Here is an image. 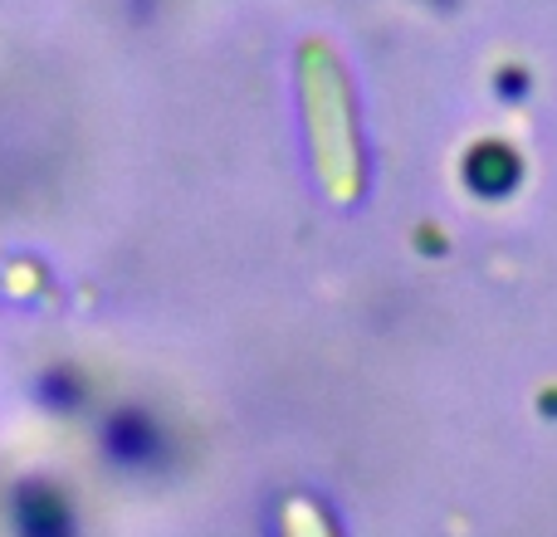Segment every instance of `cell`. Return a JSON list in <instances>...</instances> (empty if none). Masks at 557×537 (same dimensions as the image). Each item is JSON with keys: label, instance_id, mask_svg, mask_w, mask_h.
Returning <instances> with one entry per match:
<instances>
[{"label": "cell", "instance_id": "obj_1", "mask_svg": "<svg viewBox=\"0 0 557 537\" xmlns=\"http://www.w3.org/2000/svg\"><path fill=\"white\" fill-rule=\"evenodd\" d=\"M298 98H304V133L313 152V172L333 201H357L367 191V152H362V123H357V93L343 59L308 39L298 49Z\"/></svg>", "mask_w": 557, "mask_h": 537}, {"label": "cell", "instance_id": "obj_2", "mask_svg": "<svg viewBox=\"0 0 557 537\" xmlns=\"http://www.w3.org/2000/svg\"><path fill=\"white\" fill-rule=\"evenodd\" d=\"M523 176V157L509 142H480L465 157V182L480 196H509Z\"/></svg>", "mask_w": 557, "mask_h": 537}, {"label": "cell", "instance_id": "obj_3", "mask_svg": "<svg viewBox=\"0 0 557 537\" xmlns=\"http://www.w3.org/2000/svg\"><path fill=\"white\" fill-rule=\"evenodd\" d=\"M108 454L117 464H152L162 460V430L152 415L143 411H123L108 421Z\"/></svg>", "mask_w": 557, "mask_h": 537}, {"label": "cell", "instance_id": "obj_4", "mask_svg": "<svg viewBox=\"0 0 557 537\" xmlns=\"http://www.w3.org/2000/svg\"><path fill=\"white\" fill-rule=\"evenodd\" d=\"M20 523H25L29 533H39V537L64 533L69 528V503L59 499L49 484H29V489L20 494Z\"/></svg>", "mask_w": 557, "mask_h": 537}, {"label": "cell", "instance_id": "obj_5", "mask_svg": "<svg viewBox=\"0 0 557 537\" xmlns=\"http://www.w3.org/2000/svg\"><path fill=\"white\" fill-rule=\"evenodd\" d=\"M39 391H45L49 401H59V405H78V396H84L78 391V376H64V372L49 376V382H39Z\"/></svg>", "mask_w": 557, "mask_h": 537}]
</instances>
